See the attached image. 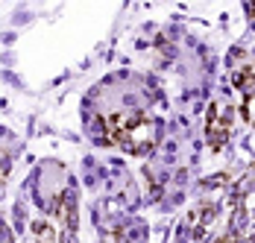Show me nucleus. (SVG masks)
Listing matches in <instances>:
<instances>
[{
	"mask_svg": "<svg viewBox=\"0 0 255 243\" xmlns=\"http://www.w3.org/2000/svg\"><path fill=\"white\" fill-rule=\"evenodd\" d=\"M232 129H235V109L226 97H217L208 106V118H205V138L211 149H220L226 146V141L232 138Z\"/></svg>",
	"mask_w": 255,
	"mask_h": 243,
	"instance_id": "nucleus-2",
	"label": "nucleus"
},
{
	"mask_svg": "<svg viewBox=\"0 0 255 243\" xmlns=\"http://www.w3.org/2000/svg\"><path fill=\"white\" fill-rule=\"evenodd\" d=\"M32 235H35V241L38 243H65V238L56 235V229H53L50 223H44V220L32 223Z\"/></svg>",
	"mask_w": 255,
	"mask_h": 243,
	"instance_id": "nucleus-4",
	"label": "nucleus"
},
{
	"mask_svg": "<svg viewBox=\"0 0 255 243\" xmlns=\"http://www.w3.org/2000/svg\"><path fill=\"white\" fill-rule=\"evenodd\" d=\"M241 115L247 118V123H250V126H255V97L241 103Z\"/></svg>",
	"mask_w": 255,
	"mask_h": 243,
	"instance_id": "nucleus-5",
	"label": "nucleus"
},
{
	"mask_svg": "<svg viewBox=\"0 0 255 243\" xmlns=\"http://www.w3.org/2000/svg\"><path fill=\"white\" fill-rule=\"evenodd\" d=\"M250 15L255 18V3H250Z\"/></svg>",
	"mask_w": 255,
	"mask_h": 243,
	"instance_id": "nucleus-6",
	"label": "nucleus"
},
{
	"mask_svg": "<svg viewBox=\"0 0 255 243\" xmlns=\"http://www.w3.org/2000/svg\"><path fill=\"white\" fill-rule=\"evenodd\" d=\"M106 141L132 155H147L158 141V123L144 112H112L103 118Z\"/></svg>",
	"mask_w": 255,
	"mask_h": 243,
	"instance_id": "nucleus-1",
	"label": "nucleus"
},
{
	"mask_svg": "<svg viewBox=\"0 0 255 243\" xmlns=\"http://www.w3.org/2000/svg\"><path fill=\"white\" fill-rule=\"evenodd\" d=\"M232 85L241 91V103L255 97V65H244L232 73Z\"/></svg>",
	"mask_w": 255,
	"mask_h": 243,
	"instance_id": "nucleus-3",
	"label": "nucleus"
}]
</instances>
